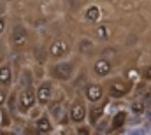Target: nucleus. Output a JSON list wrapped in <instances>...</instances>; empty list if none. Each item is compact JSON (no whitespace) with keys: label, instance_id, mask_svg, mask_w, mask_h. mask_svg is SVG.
Here are the masks:
<instances>
[{"label":"nucleus","instance_id":"23","mask_svg":"<svg viewBox=\"0 0 151 135\" xmlns=\"http://www.w3.org/2000/svg\"><path fill=\"white\" fill-rule=\"evenodd\" d=\"M144 79H151V65L146 68V72H144Z\"/></svg>","mask_w":151,"mask_h":135},{"label":"nucleus","instance_id":"8","mask_svg":"<svg viewBox=\"0 0 151 135\" xmlns=\"http://www.w3.org/2000/svg\"><path fill=\"white\" fill-rule=\"evenodd\" d=\"M84 95L90 102H99L102 100V88L97 86V84H88L86 90H84Z\"/></svg>","mask_w":151,"mask_h":135},{"label":"nucleus","instance_id":"7","mask_svg":"<svg viewBox=\"0 0 151 135\" xmlns=\"http://www.w3.org/2000/svg\"><path fill=\"white\" fill-rule=\"evenodd\" d=\"M12 83V70L9 65H0V88H9Z\"/></svg>","mask_w":151,"mask_h":135},{"label":"nucleus","instance_id":"12","mask_svg":"<svg viewBox=\"0 0 151 135\" xmlns=\"http://www.w3.org/2000/svg\"><path fill=\"white\" fill-rule=\"evenodd\" d=\"M95 72H97V74H100V75H107V74L111 72V63H109V62H106V60L97 62V63H95Z\"/></svg>","mask_w":151,"mask_h":135},{"label":"nucleus","instance_id":"25","mask_svg":"<svg viewBox=\"0 0 151 135\" xmlns=\"http://www.w3.org/2000/svg\"><path fill=\"white\" fill-rule=\"evenodd\" d=\"M0 135H16V134H14L12 130H7V128H5V130H2V132H0Z\"/></svg>","mask_w":151,"mask_h":135},{"label":"nucleus","instance_id":"14","mask_svg":"<svg viewBox=\"0 0 151 135\" xmlns=\"http://www.w3.org/2000/svg\"><path fill=\"white\" fill-rule=\"evenodd\" d=\"M102 109H104V107H93V109H91V118H90L91 125H95V121L102 116Z\"/></svg>","mask_w":151,"mask_h":135},{"label":"nucleus","instance_id":"3","mask_svg":"<svg viewBox=\"0 0 151 135\" xmlns=\"http://www.w3.org/2000/svg\"><path fill=\"white\" fill-rule=\"evenodd\" d=\"M128 91H130V83H127V81H114V83H111V86H109V93H111V97H114V98H121Z\"/></svg>","mask_w":151,"mask_h":135},{"label":"nucleus","instance_id":"19","mask_svg":"<svg viewBox=\"0 0 151 135\" xmlns=\"http://www.w3.org/2000/svg\"><path fill=\"white\" fill-rule=\"evenodd\" d=\"M5 102H7V91H5L4 88H0V107H2Z\"/></svg>","mask_w":151,"mask_h":135},{"label":"nucleus","instance_id":"5","mask_svg":"<svg viewBox=\"0 0 151 135\" xmlns=\"http://www.w3.org/2000/svg\"><path fill=\"white\" fill-rule=\"evenodd\" d=\"M51 97H53V90H51V84L49 83H42L40 86H39V90L35 91V98L40 105H46L47 102L51 100Z\"/></svg>","mask_w":151,"mask_h":135},{"label":"nucleus","instance_id":"17","mask_svg":"<svg viewBox=\"0 0 151 135\" xmlns=\"http://www.w3.org/2000/svg\"><path fill=\"white\" fill-rule=\"evenodd\" d=\"M25 135H40V134H39V130L35 128V125H27Z\"/></svg>","mask_w":151,"mask_h":135},{"label":"nucleus","instance_id":"13","mask_svg":"<svg viewBox=\"0 0 151 135\" xmlns=\"http://www.w3.org/2000/svg\"><path fill=\"white\" fill-rule=\"evenodd\" d=\"M99 16H100L99 7H90V9L86 11V19H88V21H97Z\"/></svg>","mask_w":151,"mask_h":135},{"label":"nucleus","instance_id":"15","mask_svg":"<svg viewBox=\"0 0 151 135\" xmlns=\"http://www.w3.org/2000/svg\"><path fill=\"white\" fill-rule=\"evenodd\" d=\"M132 111L135 112V114H141L142 111H144V100H137L132 103Z\"/></svg>","mask_w":151,"mask_h":135},{"label":"nucleus","instance_id":"16","mask_svg":"<svg viewBox=\"0 0 151 135\" xmlns=\"http://www.w3.org/2000/svg\"><path fill=\"white\" fill-rule=\"evenodd\" d=\"M51 116H53L55 119H58V118L62 116V105H60V103H55V105L51 107Z\"/></svg>","mask_w":151,"mask_h":135},{"label":"nucleus","instance_id":"18","mask_svg":"<svg viewBox=\"0 0 151 135\" xmlns=\"http://www.w3.org/2000/svg\"><path fill=\"white\" fill-rule=\"evenodd\" d=\"M79 47H81V51H83V53H88V51L91 49V42H90L88 39H84V40L79 44Z\"/></svg>","mask_w":151,"mask_h":135},{"label":"nucleus","instance_id":"9","mask_svg":"<svg viewBox=\"0 0 151 135\" xmlns=\"http://www.w3.org/2000/svg\"><path fill=\"white\" fill-rule=\"evenodd\" d=\"M35 128L39 130V134H49L53 130V125H51V119L47 116H39L37 123H35Z\"/></svg>","mask_w":151,"mask_h":135},{"label":"nucleus","instance_id":"22","mask_svg":"<svg viewBox=\"0 0 151 135\" xmlns=\"http://www.w3.org/2000/svg\"><path fill=\"white\" fill-rule=\"evenodd\" d=\"M128 135H146V128H135V130H132Z\"/></svg>","mask_w":151,"mask_h":135},{"label":"nucleus","instance_id":"6","mask_svg":"<svg viewBox=\"0 0 151 135\" xmlns=\"http://www.w3.org/2000/svg\"><path fill=\"white\" fill-rule=\"evenodd\" d=\"M84 116H86V109H84L83 102L76 100L72 103V107H70V118H72V121L74 123H81L84 119Z\"/></svg>","mask_w":151,"mask_h":135},{"label":"nucleus","instance_id":"10","mask_svg":"<svg viewBox=\"0 0 151 135\" xmlns=\"http://www.w3.org/2000/svg\"><path fill=\"white\" fill-rule=\"evenodd\" d=\"M125 121H127V112L125 111H119V112H116L113 118V121H111V132H114V130H119L123 125H125Z\"/></svg>","mask_w":151,"mask_h":135},{"label":"nucleus","instance_id":"21","mask_svg":"<svg viewBox=\"0 0 151 135\" xmlns=\"http://www.w3.org/2000/svg\"><path fill=\"white\" fill-rule=\"evenodd\" d=\"M5 60V46H4V42L0 40V63Z\"/></svg>","mask_w":151,"mask_h":135},{"label":"nucleus","instance_id":"20","mask_svg":"<svg viewBox=\"0 0 151 135\" xmlns=\"http://www.w3.org/2000/svg\"><path fill=\"white\" fill-rule=\"evenodd\" d=\"M97 35H99L100 39H104V37L107 35V28H106V27H99V30H97Z\"/></svg>","mask_w":151,"mask_h":135},{"label":"nucleus","instance_id":"4","mask_svg":"<svg viewBox=\"0 0 151 135\" xmlns=\"http://www.w3.org/2000/svg\"><path fill=\"white\" fill-rule=\"evenodd\" d=\"M51 74H53V77H56L60 81H67L72 75V65L67 63V62L65 63H58V65H55L51 68Z\"/></svg>","mask_w":151,"mask_h":135},{"label":"nucleus","instance_id":"2","mask_svg":"<svg viewBox=\"0 0 151 135\" xmlns=\"http://www.w3.org/2000/svg\"><path fill=\"white\" fill-rule=\"evenodd\" d=\"M27 40H28V34H27L25 27L16 25V27L12 28V34H11V44L19 49V47H23V46L27 44Z\"/></svg>","mask_w":151,"mask_h":135},{"label":"nucleus","instance_id":"26","mask_svg":"<svg viewBox=\"0 0 151 135\" xmlns=\"http://www.w3.org/2000/svg\"><path fill=\"white\" fill-rule=\"evenodd\" d=\"M150 118H151V112H150Z\"/></svg>","mask_w":151,"mask_h":135},{"label":"nucleus","instance_id":"11","mask_svg":"<svg viewBox=\"0 0 151 135\" xmlns=\"http://www.w3.org/2000/svg\"><path fill=\"white\" fill-rule=\"evenodd\" d=\"M49 53H51V56H62V55L67 53V44H65L63 40H55V42L51 44Z\"/></svg>","mask_w":151,"mask_h":135},{"label":"nucleus","instance_id":"1","mask_svg":"<svg viewBox=\"0 0 151 135\" xmlns=\"http://www.w3.org/2000/svg\"><path fill=\"white\" fill-rule=\"evenodd\" d=\"M35 91H34V88L30 86V88H23V91L19 93V97H18V111L19 112H28V111H32L34 109V105H35Z\"/></svg>","mask_w":151,"mask_h":135},{"label":"nucleus","instance_id":"24","mask_svg":"<svg viewBox=\"0 0 151 135\" xmlns=\"http://www.w3.org/2000/svg\"><path fill=\"white\" fill-rule=\"evenodd\" d=\"M4 30H5V21H4V19L0 18V35L4 34Z\"/></svg>","mask_w":151,"mask_h":135}]
</instances>
